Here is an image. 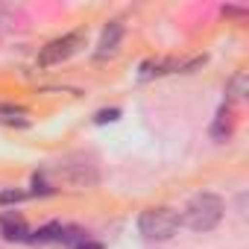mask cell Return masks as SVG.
Listing matches in <instances>:
<instances>
[{"label":"cell","instance_id":"cell-1","mask_svg":"<svg viewBox=\"0 0 249 249\" xmlns=\"http://www.w3.org/2000/svg\"><path fill=\"white\" fill-rule=\"evenodd\" d=\"M223 199L211 191H202L196 196L188 199L185 211L179 214V220L191 229V231H211L220 220H223Z\"/></svg>","mask_w":249,"mask_h":249},{"label":"cell","instance_id":"cell-2","mask_svg":"<svg viewBox=\"0 0 249 249\" xmlns=\"http://www.w3.org/2000/svg\"><path fill=\"white\" fill-rule=\"evenodd\" d=\"M182 226L179 214L167 205H159V208H147L141 211L138 217V229L147 240H170L176 234V229Z\"/></svg>","mask_w":249,"mask_h":249},{"label":"cell","instance_id":"cell-3","mask_svg":"<svg viewBox=\"0 0 249 249\" xmlns=\"http://www.w3.org/2000/svg\"><path fill=\"white\" fill-rule=\"evenodd\" d=\"M82 47H85V30L68 33V36L53 38L50 44H44V47H41V53H38V65H41V68L62 65V62H68L71 56H76Z\"/></svg>","mask_w":249,"mask_h":249},{"label":"cell","instance_id":"cell-4","mask_svg":"<svg viewBox=\"0 0 249 249\" xmlns=\"http://www.w3.org/2000/svg\"><path fill=\"white\" fill-rule=\"evenodd\" d=\"M120 41H123V24L120 21H108L103 27V33H100V41H97V59L114 56L117 47H120Z\"/></svg>","mask_w":249,"mask_h":249},{"label":"cell","instance_id":"cell-5","mask_svg":"<svg viewBox=\"0 0 249 249\" xmlns=\"http://www.w3.org/2000/svg\"><path fill=\"white\" fill-rule=\"evenodd\" d=\"M0 234L6 240H27L30 237V229H27V220L18 214V211H3L0 214Z\"/></svg>","mask_w":249,"mask_h":249},{"label":"cell","instance_id":"cell-6","mask_svg":"<svg viewBox=\"0 0 249 249\" xmlns=\"http://www.w3.org/2000/svg\"><path fill=\"white\" fill-rule=\"evenodd\" d=\"M231 129H234V117H231V106L226 103V106H220V111H217V120H214V126H211V135H214L217 141H226V138L231 135Z\"/></svg>","mask_w":249,"mask_h":249},{"label":"cell","instance_id":"cell-7","mask_svg":"<svg viewBox=\"0 0 249 249\" xmlns=\"http://www.w3.org/2000/svg\"><path fill=\"white\" fill-rule=\"evenodd\" d=\"M62 237V226L59 223H50V226H41L36 234H30L27 240H33V243H53V240H59Z\"/></svg>","mask_w":249,"mask_h":249},{"label":"cell","instance_id":"cell-8","mask_svg":"<svg viewBox=\"0 0 249 249\" xmlns=\"http://www.w3.org/2000/svg\"><path fill=\"white\" fill-rule=\"evenodd\" d=\"M243 94H246V73H237L229 82V100H240Z\"/></svg>","mask_w":249,"mask_h":249},{"label":"cell","instance_id":"cell-9","mask_svg":"<svg viewBox=\"0 0 249 249\" xmlns=\"http://www.w3.org/2000/svg\"><path fill=\"white\" fill-rule=\"evenodd\" d=\"M33 194H36V196H47V194H53V188L44 182V176L36 173V176H33Z\"/></svg>","mask_w":249,"mask_h":249},{"label":"cell","instance_id":"cell-10","mask_svg":"<svg viewBox=\"0 0 249 249\" xmlns=\"http://www.w3.org/2000/svg\"><path fill=\"white\" fill-rule=\"evenodd\" d=\"M117 117H120V108H106V111H97L94 123H111V120H117Z\"/></svg>","mask_w":249,"mask_h":249},{"label":"cell","instance_id":"cell-11","mask_svg":"<svg viewBox=\"0 0 249 249\" xmlns=\"http://www.w3.org/2000/svg\"><path fill=\"white\" fill-rule=\"evenodd\" d=\"M27 194L24 191H3V194H0V205H6V202H21Z\"/></svg>","mask_w":249,"mask_h":249},{"label":"cell","instance_id":"cell-12","mask_svg":"<svg viewBox=\"0 0 249 249\" xmlns=\"http://www.w3.org/2000/svg\"><path fill=\"white\" fill-rule=\"evenodd\" d=\"M223 15H234V18H243V15H246V9H237V6H226V9H223Z\"/></svg>","mask_w":249,"mask_h":249},{"label":"cell","instance_id":"cell-13","mask_svg":"<svg viewBox=\"0 0 249 249\" xmlns=\"http://www.w3.org/2000/svg\"><path fill=\"white\" fill-rule=\"evenodd\" d=\"M76 249H103V246H100V243H94V240H82Z\"/></svg>","mask_w":249,"mask_h":249}]
</instances>
